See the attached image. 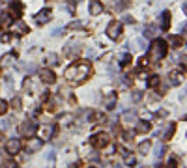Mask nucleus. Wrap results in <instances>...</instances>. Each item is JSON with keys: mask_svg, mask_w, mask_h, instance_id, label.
Instances as JSON below:
<instances>
[{"mask_svg": "<svg viewBox=\"0 0 187 168\" xmlns=\"http://www.w3.org/2000/svg\"><path fill=\"white\" fill-rule=\"evenodd\" d=\"M90 73H92V67L86 62H81V64H73L66 69V79L71 82H84Z\"/></svg>", "mask_w": 187, "mask_h": 168, "instance_id": "obj_1", "label": "nucleus"}, {"mask_svg": "<svg viewBox=\"0 0 187 168\" xmlns=\"http://www.w3.org/2000/svg\"><path fill=\"white\" fill-rule=\"evenodd\" d=\"M167 56V43L163 39H155L150 47V58L154 62H161Z\"/></svg>", "mask_w": 187, "mask_h": 168, "instance_id": "obj_2", "label": "nucleus"}, {"mask_svg": "<svg viewBox=\"0 0 187 168\" xmlns=\"http://www.w3.org/2000/svg\"><path fill=\"white\" fill-rule=\"evenodd\" d=\"M90 142H92L94 148H107V146H109V135L97 133V135H94V137L90 138Z\"/></svg>", "mask_w": 187, "mask_h": 168, "instance_id": "obj_3", "label": "nucleus"}, {"mask_svg": "<svg viewBox=\"0 0 187 168\" xmlns=\"http://www.w3.org/2000/svg\"><path fill=\"white\" fill-rule=\"evenodd\" d=\"M120 34H122V24H120L118 21H112V22L107 26V36H109L111 39H118Z\"/></svg>", "mask_w": 187, "mask_h": 168, "instance_id": "obj_4", "label": "nucleus"}, {"mask_svg": "<svg viewBox=\"0 0 187 168\" xmlns=\"http://www.w3.org/2000/svg\"><path fill=\"white\" fill-rule=\"evenodd\" d=\"M36 131H37V125H36L34 122H24V123L19 127V133H21L22 137H32V135H36Z\"/></svg>", "mask_w": 187, "mask_h": 168, "instance_id": "obj_5", "label": "nucleus"}, {"mask_svg": "<svg viewBox=\"0 0 187 168\" xmlns=\"http://www.w3.org/2000/svg\"><path fill=\"white\" fill-rule=\"evenodd\" d=\"M6 151H7L9 155L19 153V151H21V140H19V138H11V140H7V144H6Z\"/></svg>", "mask_w": 187, "mask_h": 168, "instance_id": "obj_6", "label": "nucleus"}, {"mask_svg": "<svg viewBox=\"0 0 187 168\" xmlns=\"http://www.w3.org/2000/svg\"><path fill=\"white\" fill-rule=\"evenodd\" d=\"M39 77H41V80L47 82V84H52V82L56 80V75H54L51 69H39Z\"/></svg>", "mask_w": 187, "mask_h": 168, "instance_id": "obj_7", "label": "nucleus"}, {"mask_svg": "<svg viewBox=\"0 0 187 168\" xmlns=\"http://www.w3.org/2000/svg\"><path fill=\"white\" fill-rule=\"evenodd\" d=\"M41 148H43V140H41V138H30V140H28V148H26V150H28L30 153H36V151H39Z\"/></svg>", "mask_w": 187, "mask_h": 168, "instance_id": "obj_8", "label": "nucleus"}, {"mask_svg": "<svg viewBox=\"0 0 187 168\" xmlns=\"http://www.w3.org/2000/svg\"><path fill=\"white\" fill-rule=\"evenodd\" d=\"M51 15H52V11L47 7V9H41L37 15H36V21L39 22V24H43V22H49V19H51Z\"/></svg>", "mask_w": 187, "mask_h": 168, "instance_id": "obj_9", "label": "nucleus"}, {"mask_svg": "<svg viewBox=\"0 0 187 168\" xmlns=\"http://www.w3.org/2000/svg\"><path fill=\"white\" fill-rule=\"evenodd\" d=\"M116 101H118V95H116L114 92H111V94L105 97V108H107V110H112V108L116 107Z\"/></svg>", "mask_w": 187, "mask_h": 168, "instance_id": "obj_10", "label": "nucleus"}, {"mask_svg": "<svg viewBox=\"0 0 187 168\" xmlns=\"http://www.w3.org/2000/svg\"><path fill=\"white\" fill-rule=\"evenodd\" d=\"M15 58H17V52H6V54L0 58V65H2V67H7L11 62H15Z\"/></svg>", "mask_w": 187, "mask_h": 168, "instance_id": "obj_11", "label": "nucleus"}, {"mask_svg": "<svg viewBox=\"0 0 187 168\" xmlns=\"http://www.w3.org/2000/svg\"><path fill=\"white\" fill-rule=\"evenodd\" d=\"M90 15H101L103 13V6H101V2H97V0H94V2H90Z\"/></svg>", "mask_w": 187, "mask_h": 168, "instance_id": "obj_12", "label": "nucleus"}, {"mask_svg": "<svg viewBox=\"0 0 187 168\" xmlns=\"http://www.w3.org/2000/svg\"><path fill=\"white\" fill-rule=\"evenodd\" d=\"M176 131V123H167V129H163V140H170Z\"/></svg>", "mask_w": 187, "mask_h": 168, "instance_id": "obj_13", "label": "nucleus"}, {"mask_svg": "<svg viewBox=\"0 0 187 168\" xmlns=\"http://www.w3.org/2000/svg\"><path fill=\"white\" fill-rule=\"evenodd\" d=\"M13 32H15V34H26V32H28V26H26L22 21H15V24H13Z\"/></svg>", "mask_w": 187, "mask_h": 168, "instance_id": "obj_14", "label": "nucleus"}, {"mask_svg": "<svg viewBox=\"0 0 187 168\" xmlns=\"http://www.w3.org/2000/svg\"><path fill=\"white\" fill-rule=\"evenodd\" d=\"M58 60H60V56H58L56 52H49V54H45V64H49V65H56Z\"/></svg>", "mask_w": 187, "mask_h": 168, "instance_id": "obj_15", "label": "nucleus"}, {"mask_svg": "<svg viewBox=\"0 0 187 168\" xmlns=\"http://www.w3.org/2000/svg\"><path fill=\"white\" fill-rule=\"evenodd\" d=\"M169 79H170V84H174V86H176V84H180V82H182L184 75H182V73H180V71L176 69V71H172V73L169 75Z\"/></svg>", "mask_w": 187, "mask_h": 168, "instance_id": "obj_16", "label": "nucleus"}, {"mask_svg": "<svg viewBox=\"0 0 187 168\" xmlns=\"http://www.w3.org/2000/svg\"><path fill=\"white\" fill-rule=\"evenodd\" d=\"M79 50H81V43H79V41H77V43H69V45L66 47V52H67L69 56H73V54H77Z\"/></svg>", "mask_w": 187, "mask_h": 168, "instance_id": "obj_17", "label": "nucleus"}, {"mask_svg": "<svg viewBox=\"0 0 187 168\" xmlns=\"http://www.w3.org/2000/svg\"><path fill=\"white\" fill-rule=\"evenodd\" d=\"M150 129H152V125H150L148 122H144V120H140V122L137 123V129H135V131H137V133H148Z\"/></svg>", "mask_w": 187, "mask_h": 168, "instance_id": "obj_18", "label": "nucleus"}, {"mask_svg": "<svg viewBox=\"0 0 187 168\" xmlns=\"http://www.w3.org/2000/svg\"><path fill=\"white\" fill-rule=\"evenodd\" d=\"M122 153H124V161H125V165H129V166H135V153H131V151H125V150H122Z\"/></svg>", "mask_w": 187, "mask_h": 168, "instance_id": "obj_19", "label": "nucleus"}, {"mask_svg": "<svg viewBox=\"0 0 187 168\" xmlns=\"http://www.w3.org/2000/svg\"><path fill=\"white\" fill-rule=\"evenodd\" d=\"M52 135H54V125H45V129H43V138H41V140H51Z\"/></svg>", "mask_w": 187, "mask_h": 168, "instance_id": "obj_20", "label": "nucleus"}, {"mask_svg": "<svg viewBox=\"0 0 187 168\" xmlns=\"http://www.w3.org/2000/svg\"><path fill=\"white\" fill-rule=\"evenodd\" d=\"M122 118H124V122H125V123H131V122H135V120H137V112H135V110L124 112V116H122Z\"/></svg>", "mask_w": 187, "mask_h": 168, "instance_id": "obj_21", "label": "nucleus"}, {"mask_svg": "<svg viewBox=\"0 0 187 168\" xmlns=\"http://www.w3.org/2000/svg\"><path fill=\"white\" fill-rule=\"evenodd\" d=\"M161 21H163V22H161V24H163V28L167 30V28L170 26V11H165V13L161 15Z\"/></svg>", "mask_w": 187, "mask_h": 168, "instance_id": "obj_22", "label": "nucleus"}, {"mask_svg": "<svg viewBox=\"0 0 187 168\" xmlns=\"http://www.w3.org/2000/svg\"><path fill=\"white\" fill-rule=\"evenodd\" d=\"M73 120H75L73 114H64V116H60V125H69Z\"/></svg>", "mask_w": 187, "mask_h": 168, "instance_id": "obj_23", "label": "nucleus"}, {"mask_svg": "<svg viewBox=\"0 0 187 168\" xmlns=\"http://www.w3.org/2000/svg\"><path fill=\"white\" fill-rule=\"evenodd\" d=\"M154 153H155V157L159 159V157H163V153H165V144H157L155 148H154Z\"/></svg>", "mask_w": 187, "mask_h": 168, "instance_id": "obj_24", "label": "nucleus"}, {"mask_svg": "<svg viewBox=\"0 0 187 168\" xmlns=\"http://www.w3.org/2000/svg\"><path fill=\"white\" fill-rule=\"evenodd\" d=\"M157 32H159V30H157L155 26H148V28L144 30V36H146V37H154V36H155Z\"/></svg>", "mask_w": 187, "mask_h": 168, "instance_id": "obj_25", "label": "nucleus"}, {"mask_svg": "<svg viewBox=\"0 0 187 168\" xmlns=\"http://www.w3.org/2000/svg\"><path fill=\"white\" fill-rule=\"evenodd\" d=\"M139 151H140L142 155H146V153L150 151V140H146V142H142V144L139 146Z\"/></svg>", "mask_w": 187, "mask_h": 168, "instance_id": "obj_26", "label": "nucleus"}, {"mask_svg": "<svg viewBox=\"0 0 187 168\" xmlns=\"http://www.w3.org/2000/svg\"><path fill=\"white\" fill-rule=\"evenodd\" d=\"M127 6H129V0H116V9L118 11H124Z\"/></svg>", "mask_w": 187, "mask_h": 168, "instance_id": "obj_27", "label": "nucleus"}, {"mask_svg": "<svg viewBox=\"0 0 187 168\" xmlns=\"http://www.w3.org/2000/svg\"><path fill=\"white\" fill-rule=\"evenodd\" d=\"M11 9H13V13H15L17 17H19V15L22 13V6H21L19 2H13V4H11Z\"/></svg>", "mask_w": 187, "mask_h": 168, "instance_id": "obj_28", "label": "nucleus"}, {"mask_svg": "<svg viewBox=\"0 0 187 168\" xmlns=\"http://www.w3.org/2000/svg\"><path fill=\"white\" fill-rule=\"evenodd\" d=\"M159 80H161V79H159L157 75H154L152 79H148V86H150V88H155V86H159Z\"/></svg>", "mask_w": 187, "mask_h": 168, "instance_id": "obj_29", "label": "nucleus"}, {"mask_svg": "<svg viewBox=\"0 0 187 168\" xmlns=\"http://www.w3.org/2000/svg\"><path fill=\"white\" fill-rule=\"evenodd\" d=\"M170 43H172L174 47H180V45L184 43V39H182V37H178V36H172V37H170Z\"/></svg>", "mask_w": 187, "mask_h": 168, "instance_id": "obj_30", "label": "nucleus"}, {"mask_svg": "<svg viewBox=\"0 0 187 168\" xmlns=\"http://www.w3.org/2000/svg\"><path fill=\"white\" fill-rule=\"evenodd\" d=\"M6 112H7V103L4 99H0V116H4Z\"/></svg>", "mask_w": 187, "mask_h": 168, "instance_id": "obj_31", "label": "nucleus"}, {"mask_svg": "<svg viewBox=\"0 0 187 168\" xmlns=\"http://www.w3.org/2000/svg\"><path fill=\"white\" fill-rule=\"evenodd\" d=\"M24 65H26V64H24ZM19 69L28 71V73H34V71H36V65H32V64H30V65H26V67H19Z\"/></svg>", "mask_w": 187, "mask_h": 168, "instance_id": "obj_32", "label": "nucleus"}, {"mask_svg": "<svg viewBox=\"0 0 187 168\" xmlns=\"http://www.w3.org/2000/svg\"><path fill=\"white\" fill-rule=\"evenodd\" d=\"M129 62H131V56H129V54H124V58H122V64H124V65H127Z\"/></svg>", "mask_w": 187, "mask_h": 168, "instance_id": "obj_33", "label": "nucleus"}, {"mask_svg": "<svg viewBox=\"0 0 187 168\" xmlns=\"http://www.w3.org/2000/svg\"><path fill=\"white\" fill-rule=\"evenodd\" d=\"M0 125H2V131H6V129H9V120H4V122H2Z\"/></svg>", "mask_w": 187, "mask_h": 168, "instance_id": "obj_34", "label": "nucleus"}, {"mask_svg": "<svg viewBox=\"0 0 187 168\" xmlns=\"http://www.w3.org/2000/svg\"><path fill=\"white\" fill-rule=\"evenodd\" d=\"M124 22H127V24H131V22H133V17H129V15H125V17H124Z\"/></svg>", "mask_w": 187, "mask_h": 168, "instance_id": "obj_35", "label": "nucleus"}, {"mask_svg": "<svg viewBox=\"0 0 187 168\" xmlns=\"http://www.w3.org/2000/svg\"><path fill=\"white\" fill-rule=\"evenodd\" d=\"M47 159H49V161H54V151H49V153H47Z\"/></svg>", "mask_w": 187, "mask_h": 168, "instance_id": "obj_36", "label": "nucleus"}, {"mask_svg": "<svg viewBox=\"0 0 187 168\" xmlns=\"http://www.w3.org/2000/svg\"><path fill=\"white\" fill-rule=\"evenodd\" d=\"M79 26H81V22H71L69 24V28H79Z\"/></svg>", "mask_w": 187, "mask_h": 168, "instance_id": "obj_37", "label": "nucleus"}, {"mask_svg": "<svg viewBox=\"0 0 187 168\" xmlns=\"http://www.w3.org/2000/svg\"><path fill=\"white\" fill-rule=\"evenodd\" d=\"M133 99H135V101H140V94H139V92H137V94H135V95H133Z\"/></svg>", "mask_w": 187, "mask_h": 168, "instance_id": "obj_38", "label": "nucleus"}, {"mask_svg": "<svg viewBox=\"0 0 187 168\" xmlns=\"http://www.w3.org/2000/svg\"><path fill=\"white\" fill-rule=\"evenodd\" d=\"M2 2H4V4H9V2H11V4H13V2H15V0H2Z\"/></svg>", "mask_w": 187, "mask_h": 168, "instance_id": "obj_39", "label": "nucleus"}, {"mask_svg": "<svg viewBox=\"0 0 187 168\" xmlns=\"http://www.w3.org/2000/svg\"><path fill=\"white\" fill-rule=\"evenodd\" d=\"M0 140H2V133H0Z\"/></svg>", "mask_w": 187, "mask_h": 168, "instance_id": "obj_40", "label": "nucleus"}, {"mask_svg": "<svg viewBox=\"0 0 187 168\" xmlns=\"http://www.w3.org/2000/svg\"><path fill=\"white\" fill-rule=\"evenodd\" d=\"M142 168H148V166H142Z\"/></svg>", "mask_w": 187, "mask_h": 168, "instance_id": "obj_41", "label": "nucleus"}, {"mask_svg": "<svg viewBox=\"0 0 187 168\" xmlns=\"http://www.w3.org/2000/svg\"><path fill=\"white\" fill-rule=\"evenodd\" d=\"M90 168H96V166H90Z\"/></svg>", "mask_w": 187, "mask_h": 168, "instance_id": "obj_42", "label": "nucleus"}]
</instances>
